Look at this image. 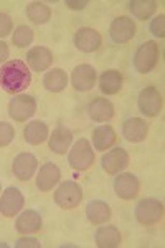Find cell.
I'll return each mask as SVG.
<instances>
[{"label": "cell", "instance_id": "obj_1", "mask_svg": "<svg viewBox=\"0 0 165 248\" xmlns=\"http://www.w3.org/2000/svg\"><path fill=\"white\" fill-rule=\"evenodd\" d=\"M31 83V71L22 60H10L0 68V88L9 94L25 91Z\"/></svg>", "mask_w": 165, "mask_h": 248}, {"label": "cell", "instance_id": "obj_2", "mask_svg": "<svg viewBox=\"0 0 165 248\" xmlns=\"http://www.w3.org/2000/svg\"><path fill=\"white\" fill-rule=\"evenodd\" d=\"M160 57V50L159 45L154 40H147L142 45H139V48L134 53V68L139 71L140 75H147L157 66Z\"/></svg>", "mask_w": 165, "mask_h": 248}, {"label": "cell", "instance_id": "obj_3", "mask_svg": "<svg viewBox=\"0 0 165 248\" xmlns=\"http://www.w3.org/2000/svg\"><path fill=\"white\" fill-rule=\"evenodd\" d=\"M96 155L92 151V146L88 139H79L73 144L70 154H68V164L73 167L75 170H88L94 164Z\"/></svg>", "mask_w": 165, "mask_h": 248}, {"label": "cell", "instance_id": "obj_4", "mask_svg": "<svg viewBox=\"0 0 165 248\" xmlns=\"http://www.w3.org/2000/svg\"><path fill=\"white\" fill-rule=\"evenodd\" d=\"M83 201V189L78 182L66 181L58 186L55 190V203L63 210H71L79 205Z\"/></svg>", "mask_w": 165, "mask_h": 248}, {"label": "cell", "instance_id": "obj_5", "mask_svg": "<svg viewBox=\"0 0 165 248\" xmlns=\"http://www.w3.org/2000/svg\"><path fill=\"white\" fill-rule=\"evenodd\" d=\"M164 217V203L157 199H142L135 207V218L140 225H155Z\"/></svg>", "mask_w": 165, "mask_h": 248}, {"label": "cell", "instance_id": "obj_6", "mask_svg": "<svg viewBox=\"0 0 165 248\" xmlns=\"http://www.w3.org/2000/svg\"><path fill=\"white\" fill-rule=\"evenodd\" d=\"M37 113V101L30 94H17L9 103V114L14 121L25 123Z\"/></svg>", "mask_w": 165, "mask_h": 248}, {"label": "cell", "instance_id": "obj_7", "mask_svg": "<svg viewBox=\"0 0 165 248\" xmlns=\"http://www.w3.org/2000/svg\"><path fill=\"white\" fill-rule=\"evenodd\" d=\"M137 105L140 113L144 116H147V118H157L160 114V111H162V105H164L162 94H160V91L155 86H147L139 93Z\"/></svg>", "mask_w": 165, "mask_h": 248}, {"label": "cell", "instance_id": "obj_8", "mask_svg": "<svg viewBox=\"0 0 165 248\" xmlns=\"http://www.w3.org/2000/svg\"><path fill=\"white\" fill-rule=\"evenodd\" d=\"M23 194L17 187H9L3 190L2 197H0V214L7 218H14L15 215L20 214V210L23 209Z\"/></svg>", "mask_w": 165, "mask_h": 248}, {"label": "cell", "instance_id": "obj_9", "mask_svg": "<svg viewBox=\"0 0 165 248\" xmlns=\"http://www.w3.org/2000/svg\"><path fill=\"white\" fill-rule=\"evenodd\" d=\"M140 190V182L131 172H124V174H118L114 179V192L120 201H132L137 197Z\"/></svg>", "mask_w": 165, "mask_h": 248}, {"label": "cell", "instance_id": "obj_10", "mask_svg": "<svg viewBox=\"0 0 165 248\" xmlns=\"http://www.w3.org/2000/svg\"><path fill=\"white\" fill-rule=\"evenodd\" d=\"M109 35L114 43H127L134 38L135 35V23L134 20L127 15H120V17L114 18L109 27Z\"/></svg>", "mask_w": 165, "mask_h": 248}, {"label": "cell", "instance_id": "obj_11", "mask_svg": "<svg viewBox=\"0 0 165 248\" xmlns=\"http://www.w3.org/2000/svg\"><path fill=\"white\" fill-rule=\"evenodd\" d=\"M38 169V159L30 153H22L12 162V172L22 182H28Z\"/></svg>", "mask_w": 165, "mask_h": 248}, {"label": "cell", "instance_id": "obj_12", "mask_svg": "<svg viewBox=\"0 0 165 248\" xmlns=\"http://www.w3.org/2000/svg\"><path fill=\"white\" fill-rule=\"evenodd\" d=\"M129 153L122 147H114L101 157L103 170L109 175H118L129 166Z\"/></svg>", "mask_w": 165, "mask_h": 248}, {"label": "cell", "instance_id": "obj_13", "mask_svg": "<svg viewBox=\"0 0 165 248\" xmlns=\"http://www.w3.org/2000/svg\"><path fill=\"white\" fill-rule=\"evenodd\" d=\"M103 43L101 33L98 30L91 29V27H81L76 30L75 33V45L83 53H92V51L99 50Z\"/></svg>", "mask_w": 165, "mask_h": 248}, {"label": "cell", "instance_id": "obj_14", "mask_svg": "<svg viewBox=\"0 0 165 248\" xmlns=\"http://www.w3.org/2000/svg\"><path fill=\"white\" fill-rule=\"evenodd\" d=\"M71 85L76 91H90L96 85V70L91 65H78L71 73Z\"/></svg>", "mask_w": 165, "mask_h": 248}, {"label": "cell", "instance_id": "obj_15", "mask_svg": "<svg viewBox=\"0 0 165 248\" xmlns=\"http://www.w3.org/2000/svg\"><path fill=\"white\" fill-rule=\"evenodd\" d=\"M53 63V53L46 46H33L27 53V65L31 71H46Z\"/></svg>", "mask_w": 165, "mask_h": 248}, {"label": "cell", "instance_id": "obj_16", "mask_svg": "<svg viewBox=\"0 0 165 248\" xmlns=\"http://www.w3.org/2000/svg\"><path fill=\"white\" fill-rule=\"evenodd\" d=\"M61 179V170L53 162H45L38 170L37 187L40 192H50Z\"/></svg>", "mask_w": 165, "mask_h": 248}, {"label": "cell", "instance_id": "obj_17", "mask_svg": "<svg viewBox=\"0 0 165 248\" xmlns=\"http://www.w3.org/2000/svg\"><path fill=\"white\" fill-rule=\"evenodd\" d=\"M149 134V124L142 118H129L122 124V136L129 142H142Z\"/></svg>", "mask_w": 165, "mask_h": 248}, {"label": "cell", "instance_id": "obj_18", "mask_svg": "<svg viewBox=\"0 0 165 248\" xmlns=\"http://www.w3.org/2000/svg\"><path fill=\"white\" fill-rule=\"evenodd\" d=\"M71 142H73V133H71V129H68L66 126H63V124L55 127V131L51 133L50 138H48V147L51 149V153H55L58 155L66 154Z\"/></svg>", "mask_w": 165, "mask_h": 248}, {"label": "cell", "instance_id": "obj_19", "mask_svg": "<svg viewBox=\"0 0 165 248\" xmlns=\"http://www.w3.org/2000/svg\"><path fill=\"white\" fill-rule=\"evenodd\" d=\"M88 114L96 123H107L114 118V106L106 98H94L88 105Z\"/></svg>", "mask_w": 165, "mask_h": 248}, {"label": "cell", "instance_id": "obj_20", "mask_svg": "<svg viewBox=\"0 0 165 248\" xmlns=\"http://www.w3.org/2000/svg\"><path fill=\"white\" fill-rule=\"evenodd\" d=\"M42 215L38 214L37 210H25L18 215L17 222H15V230L22 235H31L37 233V232L42 230Z\"/></svg>", "mask_w": 165, "mask_h": 248}, {"label": "cell", "instance_id": "obj_21", "mask_svg": "<svg viewBox=\"0 0 165 248\" xmlns=\"http://www.w3.org/2000/svg\"><path fill=\"white\" fill-rule=\"evenodd\" d=\"M120 242H122L120 232L114 225L99 227L94 233V243L99 248H118L120 247Z\"/></svg>", "mask_w": 165, "mask_h": 248}, {"label": "cell", "instance_id": "obj_22", "mask_svg": "<svg viewBox=\"0 0 165 248\" xmlns=\"http://www.w3.org/2000/svg\"><path fill=\"white\" fill-rule=\"evenodd\" d=\"M116 139H118V134L109 124L98 126L92 131V146H94L96 151H107L109 147L114 146Z\"/></svg>", "mask_w": 165, "mask_h": 248}, {"label": "cell", "instance_id": "obj_23", "mask_svg": "<svg viewBox=\"0 0 165 248\" xmlns=\"http://www.w3.org/2000/svg\"><path fill=\"white\" fill-rule=\"evenodd\" d=\"M122 83L124 78L120 75V71L118 70H106L104 73L99 77V90L101 93L111 96V94H118L122 90Z\"/></svg>", "mask_w": 165, "mask_h": 248}, {"label": "cell", "instance_id": "obj_24", "mask_svg": "<svg viewBox=\"0 0 165 248\" xmlns=\"http://www.w3.org/2000/svg\"><path fill=\"white\" fill-rule=\"evenodd\" d=\"M86 217L94 225H103L111 218V207L104 201H91L86 205Z\"/></svg>", "mask_w": 165, "mask_h": 248}, {"label": "cell", "instance_id": "obj_25", "mask_svg": "<svg viewBox=\"0 0 165 248\" xmlns=\"http://www.w3.org/2000/svg\"><path fill=\"white\" fill-rule=\"evenodd\" d=\"M68 85V75L61 68H53L43 77V86L50 93H61Z\"/></svg>", "mask_w": 165, "mask_h": 248}, {"label": "cell", "instance_id": "obj_26", "mask_svg": "<svg viewBox=\"0 0 165 248\" xmlns=\"http://www.w3.org/2000/svg\"><path fill=\"white\" fill-rule=\"evenodd\" d=\"M23 138L31 146H40L48 139V126L43 121H31L23 129Z\"/></svg>", "mask_w": 165, "mask_h": 248}, {"label": "cell", "instance_id": "obj_27", "mask_svg": "<svg viewBox=\"0 0 165 248\" xmlns=\"http://www.w3.org/2000/svg\"><path fill=\"white\" fill-rule=\"evenodd\" d=\"M129 10L139 20H147L155 14L157 2L155 0H131L129 2Z\"/></svg>", "mask_w": 165, "mask_h": 248}, {"label": "cell", "instance_id": "obj_28", "mask_svg": "<svg viewBox=\"0 0 165 248\" xmlns=\"http://www.w3.org/2000/svg\"><path fill=\"white\" fill-rule=\"evenodd\" d=\"M27 17L37 25H43L51 18V9L45 2H31L27 5Z\"/></svg>", "mask_w": 165, "mask_h": 248}, {"label": "cell", "instance_id": "obj_29", "mask_svg": "<svg viewBox=\"0 0 165 248\" xmlns=\"http://www.w3.org/2000/svg\"><path fill=\"white\" fill-rule=\"evenodd\" d=\"M12 42H14V45L17 48H27L33 42V30L27 25H18L17 29L14 30Z\"/></svg>", "mask_w": 165, "mask_h": 248}, {"label": "cell", "instance_id": "obj_30", "mask_svg": "<svg viewBox=\"0 0 165 248\" xmlns=\"http://www.w3.org/2000/svg\"><path fill=\"white\" fill-rule=\"evenodd\" d=\"M15 139L14 126L5 121H0V147H7Z\"/></svg>", "mask_w": 165, "mask_h": 248}, {"label": "cell", "instance_id": "obj_31", "mask_svg": "<svg viewBox=\"0 0 165 248\" xmlns=\"http://www.w3.org/2000/svg\"><path fill=\"white\" fill-rule=\"evenodd\" d=\"M150 31H152V35L157 38L165 37V15L164 14H160L159 17H155L150 22Z\"/></svg>", "mask_w": 165, "mask_h": 248}, {"label": "cell", "instance_id": "obj_32", "mask_svg": "<svg viewBox=\"0 0 165 248\" xmlns=\"http://www.w3.org/2000/svg\"><path fill=\"white\" fill-rule=\"evenodd\" d=\"M12 30H14V22H12L10 15L0 12V38L9 37Z\"/></svg>", "mask_w": 165, "mask_h": 248}, {"label": "cell", "instance_id": "obj_33", "mask_svg": "<svg viewBox=\"0 0 165 248\" xmlns=\"http://www.w3.org/2000/svg\"><path fill=\"white\" fill-rule=\"evenodd\" d=\"M15 247L17 248H28V247H33V248H40L42 245H40V242L37 238H33V237H22V238H18L17 242H15Z\"/></svg>", "mask_w": 165, "mask_h": 248}, {"label": "cell", "instance_id": "obj_34", "mask_svg": "<svg viewBox=\"0 0 165 248\" xmlns=\"http://www.w3.org/2000/svg\"><path fill=\"white\" fill-rule=\"evenodd\" d=\"M88 0H66V2H64V5L68 7V9H71V10H83L84 7L88 5Z\"/></svg>", "mask_w": 165, "mask_h": 248}, {"label": "cell", "instance_id": "obj_35", "mask_svg": "<svg viewBox=\"0 0 165 248\" xmlns=\"http://www.w3.org/2000/svg\"><path fill=\"white\" fill-rule=\"evenodd\" d=\"M9 55H10L9 45H7L5 42H2V40H0V63L5 62V60L9 58Z\"/></svg>", "mask_w": 165, "mask_h": 248}, {"label": "cell", "instance_id": "obj_36", "mask_svg": "<svg viewBox=\"0 0 165 248\" xmlns=\"http://www.w3.org/2000/svg\"><path fill=\"white\" fill-rule=\"evenodd\" d=\"M0 190H2V187H0Z\"/></svg>", "mask_w": 165, "mask_h": 248}]
</instances>
